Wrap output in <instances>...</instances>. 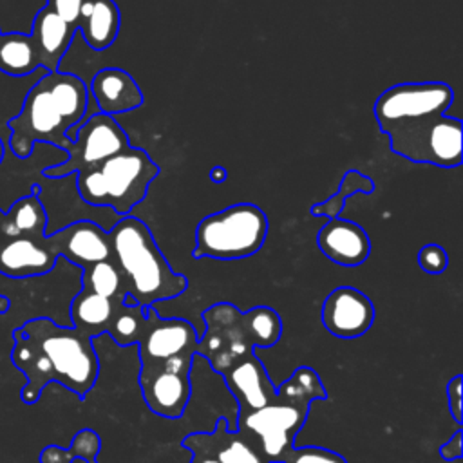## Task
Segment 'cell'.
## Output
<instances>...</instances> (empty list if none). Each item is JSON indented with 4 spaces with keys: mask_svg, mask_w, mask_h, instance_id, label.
<instances>
[{
    "mask_svg": "<svg viewBox=\"0 0 463 463\" xmlns=\"http://www.w3.org/2000/svg\"><path fill=\"white\" fill-rule=\"evenodd\" d=\"M244 313V322L255 347H273L282 335L280 315L269 306H255Z\"/></svg>",
    "mask_w": 463,
    "mask_h": 463,
    "instance_id": "obj_29",
    "label": "cell"
},
{
    "mask_svg": "<svg viewBox=\"0 0 463 463\" xmlns=\"http://www.w3.org/2000/svg\"><path fill=\"white\" fill-rule=\"evenodd\" d=\"M76 33L78 31L72 25L63 22L51 9L42 7L36 13L29 36L38 56V65L45 72L58 71Z\"/></svg>",
    "mask_w": 463,
    "mask_h": 463,
    "instance_id": "obj_20",
    "label": "cell"
},
{
    "mask_svg": "<svg viewBox=\"0 0 463 463\" xmlns=\"http://www.w3.org/2000/svg\"><path fill=\"white\" fill-rule=\"evenodd\" d=\"M72 458V454L69 452V449H60V447H47L43 452H42V458L40 461L42 463H69ZM89 463H98L96 459H89Z\"/></svg>",
    "mask_w": 463,
    "mask_h": 463,
    "instance_id": "obj_35",
    "label": "cell"
},
{
    "mask_svg": "<svg viewBox=\"0 0 463 463\" xmlns=\"http://www.w3.org/2000/svg\"><path fill=\"white\" fill-rule=\"evenodd\" d=\"M197 329L184 318H163L148 307L141 336L137 340L139 362H163L197 354Z\"/></svg>",
    "mask_w": 463,
    "mask_h": 463,
    "instance_id": "obj_13",
    "label": "cell"
},
{
    "mask_svg": "<svg viewBox=\"0 0 463 463\" xmlns=\"http://www.w3.org/2000/svg\"><path fill=\"white\" fill-rule=\"evenodd\" d=\"M130 146L127 132L116 118L96 112L81 121L76 128L67 156L61 163L42 172L47 179H65L85 170L99 166L109 157Z\"/></svg>",
    "mask_w": 463,
    "mask_h": 463,
    "instance_id": "obj_8",
    "label": "cell"
},
{
    "mask_svg": "<svg viewBox=\"0 0 463 463\" xmlns=\"http://www.w3.org/2000/svg\"><path fill=\"white\" fill-rule=\"evenodd\" d=\"M13 362L27 376L22 398L38 400L49 382H58L78 396H85L99 373L92 338L72 326L51 318H33L14 331Z\"/></svg>",
    "mask_w": 463,
    "mask_h": 463,
    "instance_id": "obj_1",
    "label": "cell"
},
{
    "mask_svg": "<svg viewBox=\"0 0 463 463\" xmlns=\"http://www.w3.org/2000/svg\"><path fill=\"white\" fill-rule=\"evenodd\" d=\"M461 438H463V430H456L452 434V438L439 447V456L445 461H454V459L461 458V454H463V441H461Z\"/></svg>",
    "mask_w": 463,
    "mask_h": 463,
    "instance_id": "obj_34",
    "label": "cell"
},
{
    "mask_svg": "<svg viewBox=\"0 0 463 463\" xmlns=\"http://www.w3.org/2000/svg\"><path fill=\"white\" fill-rule=\"evenodd\" d=\"M123 300L107 298V297L96 295L92 291L80 289L74 295V298L71 300V309H69L72 327H76L89 338L107 333L112 315Z\"/></svg>",
    "mask_w": 463,
    "mask_h": 463,
    "instance_id": "obj_24",
    "label": "cell"
},
{
    "mask_svg": "<svg viewBox=\"0 0 463 463\" xmlns=\"http://www.w3.org/2000/svg\"><path fill=\"white\" fill-rule=\"evenodd\" d=\"M454 90L443 81H405L385 89L374 101L373 112L380 130L420 118L447 114Z\"/></svg>",
    "mask_w": 463,
    "mask_h": 463,
    "instance_id": "obj_9",
    "label": "cell"
},
{
    "mask_svg": "<svg viewBox=\"0 0 463 463\" xmlns=\"http://www.w3.org/2000/svg\"><path fill=\"white\" fill-rule=\"evenodd\" d=\"M145 318H146V311L130 295H127L125 300L116 307L107 333L121 347L137 344L143 331Z\"/></svg>",
    "mask_w": 463,
    "mask_h": 463,
    "instance_id": "obj_27",
    "label": "cell"
},
{
    "mask_svg": "<svg viewBox=\"0 0 463 463\" xmlns=\"http://www.w3.org/2000/svg\"><path fill=\"white\" fill-rule=\"evenodd\" d=\"M418 264L425 273L430 275H439L447 269L449 266V255L439 244H425L418 251Z\"/></svg>",
    "mask_w": 463,
    "mask_h": 463,
    "instance_id": "obj_31",
    "label": "cell"
},
{
    "mask_svg": "<svg viewBox=\"0 0 463 463\" xmlns=\"http://www.w3.org/2000/svg\"><path fill=\"white\" fill-rule=\"evenodd\" d=\"M183 447L192 454L190 463H269L248 434L228 427L226 418H219L212 432L188 434Z\"/></svg>",
    "mask_w": 463,
    "mask_h": 463,
    "instance_id": "obj_12",
    "label": "cell"
},
{
    "mask_svg": "<svg viewBox=\"0 0 463 463\" xmlns=\"http://www.w3.org/2000/svg\"><path fill=\"white\" fill-rule=\"evenodd\" d=\"M203 320L206 331L199 336L197 354L204 356L217 373H222L242 356L255 353L244 313L237 306L230 302L213 304L204 309Z\"/></svg>",
    "mask_w": 463,
    "mask_h": 463,
    "instance_id": "obj_10",
    "label": "cell"
},
{
    "mask_svg": "<svg viewBox=\"0 0 463 463\" xmlns=\"http://www.w3.org/2000/svg\"><path fill=\"white\" fill-rule=\"evenodd\" d=\"M221 374L239 403V416L262 409L275 398L277 387L269 380L264 364L255 353L242 356Z\"/></svg>",
    "mask_w": 463,
    "mask_h": 463,
    "instance_id": "obj_16",
    "label": "cell"
},
{
    "mask_svg": "<svg viewBox=\"0 0 463 463\" xmlns=\"http://www.w3.org/2000/svg\"><path fill=\"white\" fill-rule=\"evenodd\" d=\"M45 239L58 259H65L81 269L94 262L112 259L109 230H103L94 221H74L51 232Z\"/></svg>",
    "mask_w": 463,
    "mask_h": 463,
    "instance_id": "obj_15",
    "label": "cell"
},
{
    "mask_svg": "<svg viewBox=\"0 0 463 463\" xmlns=\"http://www.w3.org/2000/svg\"><path fill=\"white\" fill-rule=\"evenodd\" d=\"M38 67V56L29 34L4 33L0 29V71L9 76H25Z\"/></svg>",
    "mask_w": 463,
    "mask_h": 463,
    "instance_id": "obj_25",
    "label": "cell"
},
{
    "mask_svg": "<svg viewBox=\"0 0 463 463\" xmlns=\"http://www.w3.org/2000/svg\"><path fill=\"white\" fill-rule=\"evenodd\" d=\"M226 177H228V172H226V168L221 166V165H215V166L210 170V181H212L213 184H222V183L226 181Z\"/></svg>",
    "mask_w": 463,
    "mask_h": 463,
    "instance_id": "obj_36",
    "label": "cell"
},
{
    "mask_svg": "<svg viewBox=\"0 0 463 463\" xmlns=\"http://www.w3.org/2000/svg\"><path fill=\"white\" fill-rule=\"evenodd\" d=\"M327 392L318 373L300 365L275 389V398L250 414L237 416V429L248 434L269 463H282L295 447V436L304 427L315 400H326Z\"/></svg>",
    "mask_w": 463,
    "mask_h": 463,
    "instance_id": "obj_3",
    "label": "cell"
},
{
    "mask_svg": "<svg viewBox=\"0 0 463 463\" xmlns=\"http://www.w3.org/2000/svg\"><path fill=\"white\" fill-rule=\"evenodd\" d=\"M121 27V13L114 0H85L78 18V31L92 51H105L114 43Z\"/></svg>",
    "mask_w": 463,
    "mask_h": 463,
    "instance_id": "obj_21",
    "label": "cell"
},
{
    "mask_svg": "<svg viewBox=\"0 0 463 463\" xmlns=\"http://www.w3.org/2000/svg\"><path fill=\"white\" fill-rule=\"evenodd\" d=\"M2 222H4V212L0 210V228H2Z\"/></svg>",
    "mask_w": 463,
    "mask_h": 463,
    "instance_id": "obj_39",
    "label": "cell"
},
{
    "mask_svg": "<svg viewBox=\"0 0 463 463\" xmlns=\"http://www.w3.org/2000/svg\"><path fill=\"white\" fill-rule=\"evenodd\" d=\"M7 125L11 128V152L20 159L29 157L36 143H49L63 152L71 146L67 136L71 125L54 103L42 78L29 89L22 110L11 118Z\"/></svg>",
    "mask_w": 463,
    "mask_h": 463,
    "instance_id": "obj_7",
    "label": "cell"
},
{
    "mask_svg": "<svg viewBox=\"0 0 463 463\" xmlns=\"http://www.w3.org/2000/svg\"><path fill=\"white\" fill-rule=\"evenodd\" d=\"M192 360L190 356H179L141 364L139 387L152 412L168 420L183 416L192 394Z\"/></svg>",
    "mask_w": 463,
    "mask_h": 463,
    "instance_id": "obj_11",
    "label": "cell"
},
{
    "mask_svg": "<svg viewBox=\"0 0 463 463\" xmlns=\"http://www.w3.org/2000/svg\"><path fill=\"white\" fill-rule=\"evenodd\" d=\"M81 289L92 291L107 298H116V300H123L128 295L123 275L112 259L99 260L83 268Z\"/></svg>",
    "mask_w": 463,
    "mask_h": 463,
    "instance_id": "obj_26",
    "label": "cell"
},
{
    "mask_svg": "<svg viewBox=\"0 0 463 463\" xmlns=\"http://www.w3.org/2000/svg\"><path fill=\"white\" fill-rule=\"evenodd\" d=\"M447 398H449V412L456 423H463V402H461V374L452 376L447 383Z\"/></svg>",
    "mask_w": 463,
    "mask_h": 463,
    "instance_id": "obj_33",
    "label": "cell"
},
{
    "mask_svg": "<svg viewBox=\"0 0 463 463\" xmlns=\"http://www.w3.org/2000/svg\"><path fill=\"white\" fill-rule=\"evenodd\" d=\"M374 322L371 298L353 286L335 288L322 304V324L336 338L364 336Z\"/></svg>",
    "mask_w": 463,
    "mask_h": 463,
    "instance_id": "obj_14",
    "label": "cell"
},
{
    "mask_svg": "<svg viewBox=\"0 0 463 463\" xmlns=\"http://www.w3.org/2000/svg\"><path fill=\"white\" fill-rule=\"evenodd\" d=\"M85 0H47L45 7L78 31V18Z\"/></svg>",
    "mask_w": 463,
    "mask_h": 463,
    "instance_id": "obj_32",
    "label": "cell"
},
{
    "mask_svg": "<svg viewBox=\"0 0 463 463\" xmlns=\"http://www.w3.org/2000/svg\"><path fill=\"white\" fill-rule=\"evenodd\" d=\"M4 154H5V146H4V141H2V137H0V163L4 161Z\"/></svg>",
    "mask_w": 463,
    "mask_h": 463,
    "instance_id": "obj_38",
    "label": "cell"
},
{
    "mask_svg": "<svg viewBox=\"0 0 463 463\" xmlns=\"http://www.w3.org/2000/svg\"><path fill=\"white\" fill-rule=\"evenodd\" d=\"M268 217L253 203H237L197 222L195 259L237 260L257 253L268 235Z\"/></svg>",
    "mask_w": 463,
    "mask_h": 463,
    "instance_id": "obj_5",
    "label": "cell"
},
{
    "mask_svg": "<svg viewBox=\"0 0 463 463\" xmlns=\"http://www.w3.org/2000/svg\"><path fill=\"white\" fill-rule=\"evenodd\" d=\"M56 260L45 237L7 239L0 248V273L14 279L45 275L56 266Z\"/></svg>",
    "mask_w": 463,
    "mask_h": 463,
    "instance_id": "obj_19",
    "label": "cell"
},
{
    "mask_svg": "<svg viewBox=\"0 0 463 463\" xmlns=\"http://www.w3.org/2000/svg\"><path fill=\"white\" fill-rule=\"evenodd\" d=\"M317 246L320 251L340 266H360L371 253V241L365 230L354 221L327 219L317 233Z\"/></svg>",
    "mask_w": 463,
    "mask_h": 463,
    "instance_id": "obj_17",
    "label": "cell"
},
{
    "mask_svg": "<svg viewBox=\"0 0 463 463\" xmlns=\"http://www.w3.org/2000/svg\"><path fill=\"white\" fill-rule=\"evenodd\" d=\"M394 154L439 168L461 165V119L438 114L405 121L383 130Z\"/></svg>",
    "mask_w": 463,
    "mask_h": 463,
    "instance_id": "obj_6",
    "label": "cell"
},
{
    "mask_svg": "<svg viewBox=\"0 0 463 463\" xmlns=\"http://www.w3.org/2000/svg\"><path fill=\"white\" fill-rule=\"evenodd\" d=\"M282 463H347V459L329 449L306 445V447H293Z\"/></svg>",
    "mask_w": 463,
    "mask_h": 463,
    "instance_id": "obj_30",
    "label": "cell"
},
{
    "mask_svg": "<svg viewBox=\"0 0 463 463\" xmlns=\"http://www.w3.org/2000/svg\"><path fill=\"white\" fill-rule=\"evenodd\" d=\"M112 260L127 284V293L145 309L179 297L188 279L172 269L150 228L134 215L121 217L109 230Z\"/></svg>",
    "mask_w": 463,
    "mask_h": 463,
    "instance_id": "obj_2",
    "label": "cell"
},
{
    "mask_svg": "<svg viewBox=\"0 0 463 463\" xmlns=\"http://www.w3.org/2000/svg\"><path fill=\"white\" fill-rule=\"evenodd\" d=\"M374 190V183L369 175L358 172V170H347L342 179H340V186L336 190L335 195H331L329 199L322 201V203H315L311 206V215L315 217H327V219H335L340 215V212L344 210L345 201L362 192V194H371Z\"/></svg>",
    "mask_w": 463,
    "mask_h": 463,
    "instance_id": "obj_28",
    "label": "cell"
},
{
    "mask_svg": "<svg viewBox=\"0 0 463 463\" xmlns=\"http://www.w3.org/2000/svg\"><path fill=\"white\" fill-rule=\"evenodd\" d=\"M157 175L159 166L146 150L127 146L99 166L76 174V190L87 204L125 217L146 197Z\"/></svg>",
    "mask_w": 463,
    "mask_h": 463,
    "instance_id": "obj_4",
    "label": "cell"
},
{
    "mask_svg": "<svg viewBox=\"0 0 463 463\" xmlns=\"http://www.w3.org/2000/svg\"><path fill=\"white\" fill-rule=\"evenodd\" d=\"M89 96L94 98L98 110L118 116L136 110L143 103V92L134 76L119 67L99 69L90 80Z\"/></svg>",
    "mask_w": 463,
    "mask_h": 463,
    "instance_id": "obj_18",
    "label": "cell"
},
{
    "mask_svg": "<svg viewBox=\"0 0 463 463\" xmlns=\"http://www.w3.org/2000/svg\"><path fill=\"white\" fill-rule=\"evenodd\" d=\"M9 307V300L5 297H0V313Z\"/></svg>",
    "mask_w": 463,
    "mask_h": 463,
    "instance_id": "obj_37",
    "label": "cell"
},
{
    "mask_svg": "<svg viewBox=\"0 0 463 463\" xmlns=\"http://www.w3.org/2000/svg\"><path fill=\"white\" fill-rule=\"evenodd\" d=\"M42 80L45 81L47 90L52 96L58 109L61 110L63 118L71 125V130L67 136H69V141H72L76 128L81 125L87 114L89 89L80 76L63 72V71L45 72Z\"/></svg>",
    "mask_w": 463,
    "mask_h": 463,
    "instance_id": "obj_22",
    "label": "cell"
},
{
    "mask_svg": "<svg viewBox=\"0 0 463 463\" xmlns=\"http://www.w3.org/2000/svg\"><path fill=\"white\" fill-rule=\"evenodd\" d=\"M47 210L40 199V186L34 184L29 195L16 199L7 212H4V222L0 233L5 239L31 237L42 239L47 233Z\"/></svg>",
    "mask_w": 463,
    "mask_h": 463,
    "instance_id": "obj_23",
    "label": "cell"
}]
</instances>
